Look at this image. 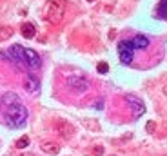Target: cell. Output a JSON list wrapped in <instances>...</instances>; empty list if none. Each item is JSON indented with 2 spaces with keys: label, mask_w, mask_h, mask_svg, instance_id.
<instances>
[{
  "label": "cell",
  "mask_w": 167,
  "mask_h": 156,
  "mask_svg": "<svg viewBox=\"0 0 167 156\" xmlns=\"http://www.w3.org/2000/svg\"><path fill=\"white\" fill-rule=\"evenodd\" d=\"M27 120V109L22 105V102L6 107V124L9 127H22Z\"/></svg>",
  "instance_id": "cell-1"
},
{
  "label": "cell",
  "mask_w": 167,
  "mask_h": 156,
  "mask_svg": "<svg viewBox=\"0 0 167 156\" xmlns=\"http://www.w3.org/2000/svg\"><path fill=\"white\" fill-rule=\"evenodd\" d=\"M64 13H65V7L60 0H51L47 2L45 6V20L51 22V24H60L64 18Z\"/></svg>",
  "instance_id": "cell-2"
},
{
  "label": "cell",
  "mask_w": 167,
  "mask_h": 156,
  "mask_svg": "<svg viewBox=\"0 0 167 156\" xmlns=\"http://www.w3.org/2000/svg\"><path fill=\"white\" fill-rule=\"evenodd\" d=\"M65 83H67V87H71V89L76 91V93H85V91L89 89V82H87L84 76H78V74L67 76Z\"/></svg>",
  "instance_id": "cell-3"
},
{
  "label": "cell",
  "mask_w": 167,
  "mask_h": 156,
  "mask_svg": "<svg viewBox=\"0 0 167 156\" xmlns=\"http://www.w3.org/2000/svg\"><path fill=\"white\" fill-rule=\"evenodd\" d=\"M133 51H135V47H133V42L131 40L120 42L118 53H120V60H122V64H131L133 62Z\"/></svg>",
  "instance_id": "cell-4"
},
{
  "label": "cell",
  "mask_w": 167,
  "mask_h": 156,
  "mask_svg": "<svg viewBox=\"0 0 167 156\" xmlns=\"http://www.w3.org/2000/svg\"><path fill=\"white\" fill-rule=\"evenodd\" d=\"M24 56H26V67H29V69H40L42 58L38 56L36 51H33L29 47H24Z\"/></svg>",
  "instance_id": "cell-5"
},
{
  "label": "cell",
  "mask_w": 167,
  "mask_h": 156,
  "mask_svg": "<svg viewBox=\"0 0 167 156\" xmlns=\"http://www.w3.org/2000/svg\"><path fill=\"white\" fill-rule=\"evenodd\" d=\"M55 131L62 138H71L74 135V127L69 122H65V120H56L55 122Z\"/></svg>",
  "instance_id": "cell-6"
},
{
  "label": "cell",
  "mask_w": 167,
  "mask_h": 156,
  "mask_svg": "<svg viewBox=\"0 0 167 156\" xmlns=\"http://www.w3.org/2000/svg\"><path fill=\"white\" fill-rule=\"evenodd\" d=\"M125 102L131 104V107H133V111H135L136 116H142L144 113H146V105H144V102H142L140 98H136L135 94H125Z\"/></svg>",
  "instance_id": "cell-7"
},
{
  "label": "cell",
  "mask_w": 167,
  "mask_h": 156,
  "mask_svg": "<svg viewBox=\"0 0 167 156\" xmlns=\"http://www.w3.org/2000/svg\"><path fill=\"white\" fill-rule=\"evenodd\" d=\"M38 87H40V83H38V80H36L35 76H31V74L24 76V89H26L27 93H36Z\"/></svg>",
  "instance_id": "cell-8"
},
{
  "label": "cell",
  "mask_w": 167,
  "mask_h": 156,
  "mask_svg": "<svg viewBox=\"0 0 167 156\" xmlns=\"http://www.w3.org/2000/svg\"><path fill=\"white\" fill-rule=\"evenodd\" d=\"M40 149L45 153V154H51V156H55V154L60 153V145H58L56 142H42Z\"/></svg>",
  "instance_id": "cell-9"
},
{
  "label": "cell",
  "mask_w": 167,
  "mask_h": 156,
  "mask_svg": "<svg viewBox=\"0 0 167 156\" xmlns=\"http://www.w3.org/2000/svg\"><path fill=\"white\" fill-rule=\"evenodd\" d=\"M20 33H22V36H24V38H35V35H36V29H35V26H33V24L26 22V24H22Z\"/></svg>",
  "instance_id": "cell-10"
},
{
  "label": "cell",
  "mask_w": 167,
  "mask_h": 156,
  "mask_svg": "<svg viewBox=\"0 0 167 156\" xmlns=\"http://www.w3.org/2000/svg\"><path fill=\"white\" fill-rule=\"evenodd\" d=\"M133 47H138V49H146L147 45H149V38L147 36H144V35H136L135 38H133Z\"/></svg>",
  "instance_id": "cell-11"
},
{
  "label": "cell",
  "mask_w": 167,
  "mask_h": 156,
  "mask_svg": "<svg viewBox=\"0 0 167 156\" xmlns=\"http://www.w3.org/2000/svg\"><path fill=\"white\" fill-rule=\"evenodd\" d=\"M18 102H20V98L15 93H6L2 96V104L6 105V107H9V105H13V104H18Z\"/></svg>",
  "instance_id": "cell-12"
},
{
  "label": "cell",
  "mask_w": 167,
  "mask_h": 156,
  "mask_svg": "<svg viewBox=\"0 0 167 156\" xmlns=\"http://www.w3.org/2000/svg\"><path fill=\"white\" fill-rule=\"evenodd\" d=\"M11 35H13V29H11L9 26L0 27V42H4V40H7V38H11Z\"/></svg>",
  "instance_id": "cell-13"
},
{
  "label": "cell",
  "mask_w": 167,
  "mask_h": 156,
  "mask_svg": "<svg viewBox=\"0 0 167 156\" xmlns=\"http://www.w3.org/2000/svg\"><path fill=\"white\" fill-rule=\"evenodd\" d=\"M27 145H29V138H27V136H22L20 140L17 142V147H18V149H26Z\"/></svg>",
  "instance_id": "cell-14"
},
{
  "label": "cell",
  "mask_w": 167,
  "mask_h": 156,
  "mask_svg": "<svg viewBox=\"0 0 167 156\" xmlns=\"http://www.w3.org/2000/svg\"><path fill=\"white\" fill-rule=\"evenodd\" d=\"M96 71H98V73H107V71H109V65L105 62H100L96 65Z\"/></svg>",
  "instance_id": "cell-15"
},
{
  "label": "cell",
  "mask_w": 167,
  "mask_h": 156,
  "mask_svg": "<svg viewBox=\"0 0 167 156\" xmlns=\"http://www.w3.org/2000/svg\"><path fill=\"white\" fill-rule=\"evenodd\" d=\"M84 125H85V127H89V129H94V131H98V129H100L96 122H89V120H84Z\"/></svg>",
  "instance_id": "cell-16"
},
{
  "label": "cell",
  "mask_w": 167,
  "mask_h": 156,
  "mask_svg": "<svg viewBox=\"0 0 167 156\" xmlns=\"http://www.w3.org/2000/svg\"><path fill=\"white\" fill-rule=\"evenodd\" d=\"M91 154H93V156H102V154H104V147H100V145L93 147V151H91Z\"/></svg>",
  "instance_id": "cell-17"
},
{
  "label": "cell",
  "mask_w": 167,
  "mask_h": 156,
  "mask_svg": "<svg viewBox=\"0 0 167 156\" xmlns=\"http://www.w3.org/2000/svg\"><path fill=\"white\" fill-rule=\"evenodd\" d=\"M146 131H147V133H153V131H155V122H147Z\"/></svg>",
  "instance_id": "cell-18"
},
{
  "label": "cell",
  "mask_w": 167,
  "mask_h": 156,
  "mask_svg": "<svg viewBox=\"0 0 167 156\" xmlns=\"http://www.w3.org/2000/svg\"><path fill=\"white\" fill-rule=\"evenodd\" d=\"M94 107H96V109H102V107H104V102H96Z\"/></svg>",
  "instance_id": "cell-19"
},
{
  "label": "cell",
  "mask_w": 167,
  "mask_h": 156,
  "mask_svg": "<svg viewBox=\"0 0 167 156\" xmlns=\"http://www.w3.org/2000/svg\"><path fill=\"white\" fill-rule=\"evenodd\" d=\"M22 156H33V154H22Z\"/></svg>",
  "instance_id": "cell-20"
},
{
  "label": "cell",
  "mask_w": 167,
  "mask_h": 156,
  "mask_svg": "<svg viewBox=\"0 0 167 156\" xmlns=\"http://www.w3.org/2000/svg\"><path fill=\"white\" fill-rule=\"evenodd\" d=\"M87 2H94V0H87Z\"/></svg>",
  "instance_id": "cell-21"
},
{
  "label": "cell",
  "mask_w": 167,
  "mask_h": 156,
  "mask_svg": "<svg viewBox=\"0 0 167 156\" xmlns=\"http://www.w3.org/2000/svg\"><path fill=\"white\" fill-rule=\"evenodd\" d=\"M113 156H115V154H113Z\"/></svg>",
  "instance_id": "cell-22"
}]
</instances>
